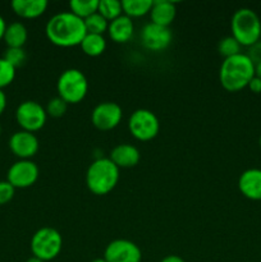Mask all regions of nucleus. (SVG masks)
I'll use <instances>...</instances> for the list:
<instances>
[{
	"label": "nucleus",
	"instance_id": "nucleus-13",
	"mask_svg": "<svg viewBox=\"0 0 261 262\" xmlns=\"http://www.w3.org/2000/svg\"><path fill=\"white\" fill-rule=\"evenodd\" d=\"M40 143L35 133L18 130L9 138V148L19 160H31L37 154Z\"/></svg>",
	"mask_w": 261,
	"mask_h": 262
},
{
	"label": "nucleus",
	"instance_id": "nucleus-2",
	"mask_svg": "<svg viewBox=\"0 0 261 262\" xmlns=\"http://www.w3.org/2000/svg\"><path fill=\"white\" fill-rule=\"evenodd\" d=\"M255 77V63L247 54H237L223 60L219 69V82L228 92H238L248 86Z\"/></svg>",
	"mask_w": 261,
	"mask_h": 262
},
{
	"label": "nucleus",
	"instance_id": "nucleus-34",
	"mask_svg": "<svg viewBox=\"0 0 261 262\" xmlns=\"http://www.w3.org/2000/svg\"><path fill=\"white\" fill-rule=\"evenodd\" d=\"M5 30H7V23H5L4 18H3L2 15H0V40H2V38L4 37Z\"/></svg>",
	"mask_w": 261,
	"mask_h": 262
},
{
	"label": "nucleus",
	"instance_id": "nucleus-12",
	"mask_svg": "<svg viewBox=\"0 0 261 262\" xmlns=\"http://www.w3.org/2000/svg\"><path fill=\"white\" fill-rule=\"evenodd\" d=\"M171 40H173V33L169 27H163L150 22L141 31V42L143 48L150 51L159 53L165 50L171 43Z\"/></svg>",
	"mask_w": 261,
	"mask_h": 262
},
{
	"label": "nucleus",
	"instance_id": "nucleus-5",
	"mask_svg": "<svg viewBox=\"0 0 261 262\" xmlns=\"http://www.w3.org/2000/svg\"><path fill=\"white\" fill-rule=\"evenodd\" d=\"M58 96L68 105L79 104L89 92V82L83 72L76 68L66 69L56 82Z\"/></svg>",
	"mask_w": 261,
	"mask_h": 262
},
{
	"label": "nucleus",
	"instance_id": "nucleus-4",
	"mask_svg": "<svg viewBox=\"0 0 261 262\" xmlns=\"http://www.w3.org/2000/svg\"><path fill=\"white\" fill-rule=\"evenodd\" d=\"M230 31L241 46L251 48L261 40L260 17L250 8H240L232 15Z\"/></svg>",
	"mask_w": 261,
	"mask_h": 262
},
{
	"label": "nucleus",
	"instance_id": "nucleus-31",
	"mask_svg": "<svg viewBox=\"0 0 261 262\" xmlns=\"http://www.w3.org/2000/svg\"><path fill=\"white\" fill-rule=\"evenodd\" d=\"M247 89L250 90L251 92H253V94H261V79L258 78V77L255 76L250 81Z\"/></svg>",
	"mask_w": 261,
	"mask_h": 262
},
{
	"label": "nucleus",
	"instance_id": "nucleus-38",
	"mask_svg": "<svg viewBox=\"0 0 261 262\" xmlns=\"http://www.w3.org/2000/svg\"><path fill=\"white\" fill-rule=\"evenodd\" d=\"M258 145H260V148H261V136H260V138H258Z\"/></svg>",
	"mask_w": 261,
	"mask_h": 262
},
{
	"label": "nucleus",
	"instance_id": "nucleus-23",
	"mask_svg": "<svg viewBox=\"0 0 261 262\" xmlns=\"http://www.w3.org/2000/svg\"><path fill=\"white\" fill-rule=\"evenodd\" d=\"M97 13L101 14L107 22L117 19L123 14L122 2L118 0H99V9Z\"/></svg>",
	"mask_w": 261,
	"mask_h": 262
},
{
	"label": "nucleus",
	"instance_id": "nucleus-9",
	"mask_svg": "<svg viewBox=\"0 0 261 262\" xmlns=\"http://www.w3.org/2000/svg\"><path fill=\"white\" fill-rule=\"evenodd\" d=\"M123 118V110L117 102L105 101L96 105L92 110L91 122L99 130H112L119 125Z\"/></svg>",
	"mask_w": 261,
	"mask_h": 262
},
{
	"label": "nucleus",
	"instance_id": "nucleus-35",
	"mask_svg": "<svg viewBox=\"0 0 261 262\" xmlns=\"http://www.w3.org/2000/svg\"><path fill=\"white\" fill-rule=\"evenodd\" d=\"M255 76L261 79V60L255 64Z\"/></svg>",
	"mask_w": 261,
	"mask_h": 262
},
{
	"label": "nucleus",
	"instance_id": "nucleus-39",
	"mask_svg": "<svg viewBox=\"0 0 261 262\" xmlns=\"http://www.w3.org/2000/svg\"><path fill=\"white\" fill-rule=\"evenodd\" d=\"M0 133H2V125H0Z\"/></svg>",
	"mask_w": 261,
	"mask_h": 262
},
{
	"label": "nucleus",
	"instance_id": "nucleus-11",
	"mask_svg": "<svg viewBox=\"0 0 261 262\" xmlns=\"http://www.w3.org/2000/svg\"><path fill=\"white\" fill-rule=\"evenodd\" d=\"M106 262H141L142 252L135 242L128 239H114L104 251Z\"/></svg>",
	"mask_w": 261,
	"mask_h": 262
},
{
	"label": "nucleus",
	"instance_id": "nucleus-33",
	"mask_svg": "<svg viewBox=\"0 0 261 262\" xmlns=\"http://www.w3.org/2000/svg\"><path fill=\"white\" fill-rule=\"evenodd\" d=\"M160 262H186V261L177 255H169L166 256V257H164Z\"/></svg>",
	"mask_w": 261,
	"mask_h": 262
},
{
	"label": "nucleus",
	"instance_id": "nucleus-27",
	"mask_svg": "<svg viewBox=\"0 0 261 262\" xmlns=\"http://www.w3.org/2000/svg\"><path fill=\"white\" fill-rule=\"evenodd\" d=\"M15 78V68L4 58H0V90L9 86Z\"/></svg>",
	"mask_w": 261,
	"mask_h": 262
},
{
	"label": "nucleus",
	"instance_id": "nucleus-29",
	"mask_svg": "<svg viewBox=\"0 0 261 262\" xmlns=\"http://www.w3.org/2000/svg\"><path fill=\"white\" fill-rule=\"evenodd\" d=\"M15 188L8 181H0V206L7 205L14 197Z\"/></svg>",
	"mask_w": 261,
	"mask_h": 262
},
{
	"label": "nucleus",
	"instance_id": "nucleus-16",
	"mask_svg": "<svg viewBox=\"0 0 261 262\" xmlns=\"http://www.w3.org/2000/svg\"><path fill=\"white\" fill-rule=\"evenodd\" d=\"M107 33L110 38L117 43H125L130 41V38L135 35V25H133L132 18L122 14L117 19L109 22Z\"/></svg>",
	"mask_w": 261,
	"mask_h": 262
},
{
	"label": "nucleus",
	"instance_id": "nucleus-7",
	"mask_svg": "<svg viewBox=\"0 0 261 262\" xmlns=\"http://www.w3.org/2000/svg\"><path fill=\"white\" fill-rule=\"evenodd\" d=\"M128 129L130 135L141 142L154 140L160 130V122L154 112L148 109H137L128 119Z\"/></svg>",
	"mask_w": 261,
	"mask_h": 262
},
{
	"label": "nucleus",
	"instance_id": "nucleus-17",
	"mask_svg": "<svg viewBox=\"0 0 261 262\" xmlns=\"http://www.w3.org/2000/svg\"><path fill=\"white\" fill-rule=\"evenodd\" d=\"M176 14V3L169 2V0H158V2H154L153 7H151V23L163 26V27H169L173 23Z\"/></svg>",
	"mask_w": 261,
	"mask_h": 262
},
{
	"label": "nucleus",
	"instance_id": "nucleus-26",
	"mask_svg": "<svg viewBox=\"0 0 261 262\" xmlns=\"http://www.w3.org/2000/svg\"><path fill=\"white\" fill-rule=\"evenodd\" d=\"M3 58H4L10 66H13L17 69L25 64L26 59H27V54H26L25 49L23 48H8L7 50H5V54Z\"/></svg>",
	"mask_w": 261,
	"mask_h": 262
},
{
	"label": "nucleus",
	"instance_id": "nucleus-15",
	"mask_svg": "<svg viewBox=\"0 0 261 262\" xmlns=\"http://www.w3.org/2000/svg\"><path fill=\"white\" fill-rule=\"evenodd\" d=\"M109 159L119 169L133 168L140 163L141 154L136 146L130 145V143H122L113 148Z\"/></svg>",
	"mask_w": 261,
	"mask_h": 262
},
{
	"label": "nucleus",
	"instance_id": "nucleus-19",
	"mask_svg": "<svg viewBox=\"0 0 261 262\" xmlns=\"http://www.w3.org/2000/svg\"><path fill=\"white\" fill-rule=\"evenodd\" d=\"M27 38V27L20 22H13L7 26L3 40L5 41L8 48H23Z\"/></svg>",
	"mask_w": 261,
	"mask_h": 262
},
{
	"label": "nucleus",
	"instance_id": "nucleus-18",
	"mask_svg": "<svg viewBox=\"0 0 261 262\" xmlns=\"http://www.w3.org/2000/svg\"><path fill=\"white\" fill-rule=\"evenodd\" d=\"M10 5L18 17L35 19L46 12L49 4L46 0H13Z\"/></svg>",
	"mask_w": 261,
	"mask_h": 262
},
{
	"label": "nucleus",
	"instance_id": "nucleus-8",
	"mask_svg": "<svg viewBox=\"0 0 261 262\" xmlns=\"http://www.w3.org/2000/svg\"><path fill=\"white\" fill-rule=\"evenodd\" d=\"M15 119L22 130L35 133L45 125L48 114L42 105L32 100H27L18 105L15 110Z\"/></svg>",
	"mask_w": 261,
	"mask_h": 262
},
{
	"label": "nucleus",
	"instance_id": "nucleus-37",
	"mask_svg": "<svg viewBox=\"0 0 261 262\" xmlns=\"http://www.w3.org/2000/svg\"><path fill=\"white\" fill-rule=\"evenodd\" d=\"M91 262H106V261H105V258L102 257V258H95V260H92Z\"/></svg>",
	"mask_w": 261,
	"mask_h": 262
},
{
	"label": "nucleus",
	"instance_id": "nucleus-24",
	"mask_svg": "<svg viewBox=\"0 0 261 262\" xmlns=\"http://www.w3.org/2000/svg\"><path fill=\"white\" fill-rule=\"evenodd\" d=\"M84 20V27H86L87 33H94V35H102L104 36L105 32H107V28H109V22L102 17L99 13H95V14L90 15L89 18H86Z\"/></svg>",
	"mask_w": 261,
	"mask_h": 262
},
{
	"label": "nucleus",
	"instance_id": "nucleus-28",
	"mask_svg": "<svg viewBox=\"0 0 261 262\" xmlns=\"http://www.w3.org/2000/svg\"><path fill=\"white\" fill-rule=\"evenodd\" d=\"M67 109H68V104H67L63 99H60L59 96L53 97V99L48 102V105H46L45 107L46 114L50 115V117L53 118L63 117V115L67 113Z\"/></svg>",
	"mask_w": 261,
	"mask_h": 262
},
{
	"label": "nucleus",
	"instance_id": "nucleus-22",
	"mask_svg": "<svg viewBox=\"0 0 261 262\" xmlns=\"http://www.w3.org/2000/svg\"><path fill=\"white\" fill-rule=\"evenodd\" d=\"M69 9H71L69 12L81 19H86L90 15L97 13L99 0H72L69 3Z\"/></svg>",
	"mask_w": 261,
	"mask_h": 262
},
{
	"label": "nucleus",
	"instance_id": "nucleus-6",
	"mask_svg": "<svg viewBox=\"0 0 261 262\" xmlns=\"http://www.w3.org/2000/svg\"><path fill=\"white\" fill-rule=\"evenodd\" d=\"M63 248L61 234L54 228L44 227L38 229L31 239V252L33 257L46 262L58 257Z\"/></svg>",
	"mask_w": 261,
	"mask_h": 262
},
{
	"label": "nucleus",
	"instance_id": "nucleus-20",
	"mask_svg": "<svg viewBox=\"0 0 261 262\" xmlns=\"http://www.w3.org/2000/svg\"><path fill=\"white\" fill-rule=\"evenodd\" d=\"M81 49L86 55L100 56L106 49V40L102 35H94V33H87L81 42Z\"/></svg>",
	"mask_w": 261,
	"mask_h": 262
},
{
	"label": "nucleus",
	"instance_id": "nucleus-14",
	"mask_svg": "<svg viewBox=\"0 0 261 262\" xmlns=\"http://www.w3.org/2000/svg\"><path fill=\"white\" fill-rule=\"evenodd\" d=\"M238 189L246 199L261 201V169L251 168L238 178Z\"/></svg>",
	"mask_w": 261,
	"mask_h": 262
},
{
	"label": "nucleus",
	"instance_id": "nucleus-1",
	"mask_svg": "<svg viewBox=\"0 0 261 262\" xmlns=\"http://www.w3.org/2000/svg\"><path fill=\"white\" fill-rule=\"evenodd\" d=\"M45 33L53 45L59 48H73L81 45L87 31L83 19L71 12H61L49 19Z\"/></svg>",
	"mask_w": 261,
	"mask_h": 262
},
{
	"label": "nucleus",
	"instance_id": "nucleus-32",
	"mask_svg": "<svg viewBox=\"0 0 261 262\" xmlns=\"http://www.w3.org/2000/svg\"><path fill=\"white\" fill-rule=\"evenodd\" d=\"M5 107H7V96L3 92V90H0V115L4 113Z\"/></svg>",
	"mask_w": 261,
	"mask_h": 262
},
{
	"label": "nucleus",
	"instance_id": "nucleus-21",
	"mask_svg": "<svg viewBox=\"0 0 261 262\" xmlns=\"http://www.w3.org/2000/svg\"><path fill=\"white\" fill-rule=\"evenodd\" d=\"M153 0H123V14L129 18H140L150 14Z\"/></svg>",
	"mask_w": 261,
	"mask_h": 262
},
{
	"label": "nucleus",
	"instance_id": "nucleus-36",
	"mask_svg": "<svg viewBox=\"0 0 261 262\" xmlns=\"http://www.w3.org/2000/svg\"><path fill=\"white\" fill-rule=\"evenodd\" d=\"M25 262H44V261H41V260H38V258H36V257H30L28 258V260H26Z\"/></svg>",
	"mask_w": 261,
	"mask_h": 262
},
{
	"label": "nucleus",
	"instance_id": "nucleus-30",
	"mask_svg": "<svg viewBox=\"0 0 261 262\" xmlns=\"http://www.w3.org/2000/svg\"><path fill=\"white\" fill-rule=\"evenodd\" d=\"M250 54H247L251 59H252L253 63H257V61L261 60V40L258 41L257 43H255L253 46H251Z\"/></svg>",
	"mask_w": 261,
	"mask_h": 262
},
{
	"label": "nucleus",
	"instance_id": "nucleus-3",
	"mask_svg": "<svg viewBox=\"0 0 261 262\" xmlns=\"http://www.w3.org/2000/svg\"><path fill=\"white\" fill-rule=\"evenodd\" d=\"M119 176V168L109 158H99L86 171L87 188L96 196H105L117 187Z\"/></svg>",
	"mask_w": 261,
	"mask_h": 262
},
{
	"label": "nucleus",
	"instance_id": "nucleus-25",
	"mask_svg": "<svg viewBox=\"0 0 261 262\" xmlns=\"http://www.w3.org/2000/svg\"><path fill=\"white\" fill-rule=\"evenodd\" d=\"M241 49H242V46L238 43V41L233 36H227V37L222 38L217 43V51H219L220 55L224 56V59L241 54L242 53Z\"/></svg>",
	"mask_w": 261,
	"mask_h": 262
},
{
	"label": "nucleus",
	"instance_id": "nucleus-10",
	"mask_svg": "<svg viewBox=\"0 0 261 262\" xmlns=\"http://www.w3.org/2000/svg\"><path fill=\"white\" fill-rule=\"evenodd\" d=\"M38 174L37 164L32 160H18L8 169L7 181L14 188H28L37 182Z\"/></svg>",
	"mask_w": 261,
	"mask_h": 262
}]
</instances>
